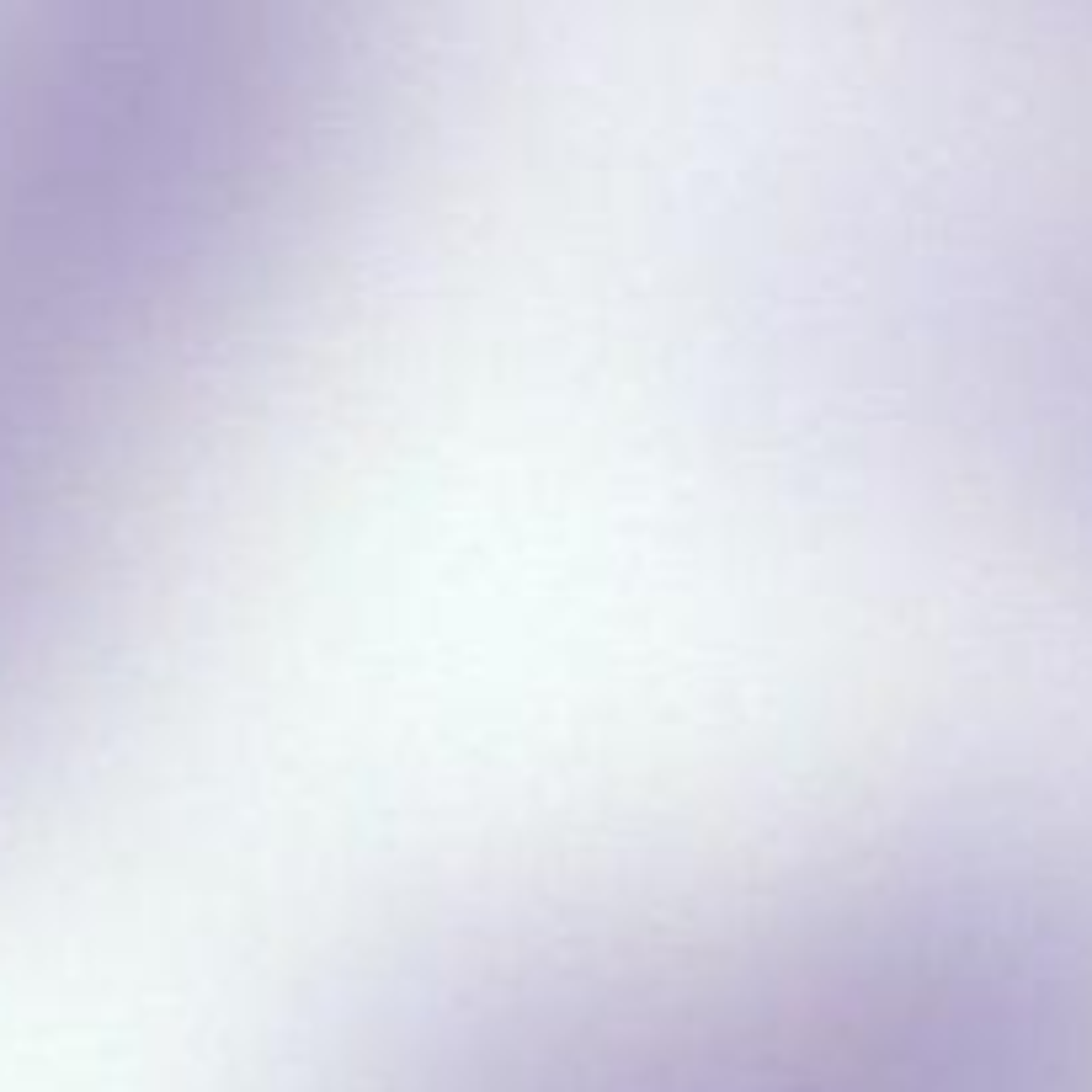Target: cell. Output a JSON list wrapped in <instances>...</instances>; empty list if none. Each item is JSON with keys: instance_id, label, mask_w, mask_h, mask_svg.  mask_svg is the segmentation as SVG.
Returning <instances> with one entry per match:
<instances>
[{"instance_id": "obj_1", "label": "cell", "mask_w": 1092, "mask_h": 1092, "mask_svg": "<svg viewBox=\"0 0 1092 1092\" xmlns=\"http://www.w3.org/2000/svg\"><path fill=\"white\" fill-rule=\"evenodd\" d=\"M299 0H0V698L331 139Z\"/></svg>"}, {"instance_id": "obj_2", "label": "cell", "mask_w": 1092, "mask_h": 1092, "mask_svg": "<svg viewBox=\"0 0 1092 1092\" xmlns=\"http://www.w3.org/2000/svg\"><path fill=\"white\" fill-rule=\"evenodd\" d=\"M400 1092H1092V890L932 869L518 986Z\"/></svg>"}]
</instances>
